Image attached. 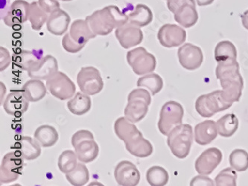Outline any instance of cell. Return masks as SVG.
I'll list each match as a JSON object with an SVG mask.
<instances>
[{"label":"cell","mask_w":248,"mask_h":186,"mask_svg":"<svg viewBox=\"0 0 248 186\" xmlns=\"http://www.w3.org/2000/svg\"><path fill=\"white\" fill-rule=\"evenodd\" d=\"M48 15L39 5L38 2H33L29 6V20L34 30L40 31L45 23H47Z\"/></svg>","instance_id":"cell-34"},{"label":"cell","mask_w":248,"mask_h":186,"mask_svg":"<svg viewBox=\"0 0 248 186\" xmlns=\"http://www.w3.org/2000/svg\"><path fill=\"white\" fill-rule=\"evenodd\" d=\"M34 139L37 140L41 146L49 148L56 144L58 140V133L52 126L42 125L36 130Z\"/></svg>","instance_id":"cell-31"},{"label":"cell","mask_w":248,"mask_h":186,"mask_svg":"<svg viewBox=\"0 0 248 186\" xmlns=\"http://www.w3.org/2000/svg\"><path fill=\"white\" fill-rule=\"evenodd\" d=\"M169 148L176 157L185 159L190 153L193 142V129L188 124H181L167 136Z\"/></svg>","instance_id":"cell-3"},{"label":"cell","mask_w":248,"mask_h":186,"mask_svg":"<svg viewBox=\"0 0 248 186\" xmlns=\"http://www.w3.org/2000/svg\"><path fill=\"white\" fill-rule=\"evenodd\" d=\"M229 162L236 171H245L248 169V153L243 149L234 150L230 154Z\"/></svg>","instance_id":"cell-39"},{"label":"cell","mask_w":248,"mask_h":186,"mask_svg":"<svg viewBox=\"0 0 248 186\" xmlns=\"http://www.w3.org/2000/svg\"><path fill=\"white\" fill-rule=\"evenodd\" d=\"M237 173L232 168H227L221 170L215 178V185L217 186H236Z\"/></svg>","instance_id":"cell-40"},{"label":"cell","mask_w":248,"mask_h":186,"mask_svg":"<svg viewBox=\"0 0 248 186\" xmlns=\"http://www.w3.org/2000/svg\"><path fill=\"white\" fill-rule=\"evenodd\" d=\"M232 105V103L225 101L222 91L218 90L198 97L195 102V109L202 117L210 118L217 112L226 110Z\"/></svg>","instance_id":"cell-5"},{"label":"cell","mask_w":248,"mask_h":186,"mask_svg":"<svg viewBox=\"0 0 248 186\" xmlns=\"http://www.w3.org/2000/svg\"><path fill=\"white\" fill-rule=\"evenodd\" d=\"M70 20L69 15L63 10L58 8L48 16L47 29L54 35H63L68 30Z\"/></svg>","instance_id":"cell-19"},{"label":"cell","mask_w":248,"mask_h":186,"mask_svg":"<svg viewBox=\"0 0 248 186\" xmlns=\"http://www.w3.org/2000/svg\"><path fill=\"white\" fill-rule=\"evenodd\" d=\"M77 83L81 92L88 95H96L104 87L100 72L93 66L81 68L78 74Z\"/></svg>","instance_id":"cell-10"},{"label":"cell","mask_w":248,"mask_h":186,"mask_svg":"<svg viewBox=\"0 0 248 186\" xmlns=\"http://www.w3.org/2000/svg\"><path fill=\"white\" fill-rule=\"evenodd\" d=\"M114 131L124 144L142 134L134 125V123L128 120L125 116L116 119L114 123Z\"/></svg>","instance_id":"cell-23"},{"label":"cell","mask_w":248,"mask_h":186,"mask_svg":"<svg viewBox=\"0 0 248 186\" xmlns=\"http://www.w3.org/2000/svg\"><path fill=\"white\" fill-rule=\"evenodd\" d=\"M62 2H71L73 0H61Z\"/></svg>","instance_id":"cell-48"},{"label":"cell","mask_w":248,"mask_h":186,"mask_svg":"<svg viewBox=\"0 0 248 186\" xmlns=\"http://www.w3.org/2000/svg\"><path fill=\"white\" fill-rule=\"evenodd\" d=\"M223 159L221 150L211 148L203 151L195 161V170L199 174L210 175L220 165Z\"/></svg>","instance_id":"cell-15"},{"label":"cell","mask_w":248,"mask_h":186,"mask_svg":"<svg viewBox=\"0 0 248 186\" xmlns=\"http://www.w3.org/2000/svg\"><path fill=\"white\" fill-rule=\"evenodd\" d=\"M30 4L24 0H16L12 4L4 17V23L9 27L19 26L29 19Z\"/></svg>","instance_id":"cell-17"},{"label":"cell","mask_w":248,"mask_h":186,"mask_svg":"<svg viewBox=\"0 0 248 186\" xmlns=\"http://www.w3.org/2000/svg\"><path fill=\"white\" fill-rule=\"evenodd\" d=\"M217 133L223 137H231L239 128V119L233 113H228L216 122Z\"/></svg>","instance_id":"cell-29"},{"label":"cell","mask_w":248,"mask_h":186,"mask_svg":"<svg viewBox=\"0 0 248 186\" xmlns=\"http://www.w3.org/2000/svg\"><path fill=\"white\" fill-rule=\"evenodd\" d=\"M66 180L73 186H81L87 184L90 179L89 170L83 162L78 163L71 172L66 173Z\"/></svg>","instance_id":"cell-36"},{"label":"cell","mask_w":248,"mask_h":186,"mask_svg":"<svg viewBox=\"0 0 248 186\" xmlns=\"http://www.w3.org/2000/svg\"><path fill=\"white\" fill-rule=\"evenodd\" d=\"M137 84L138 87H146L151 92L152 95H155L163 89V80L159 75L151 72L140 78L137 80Z\"/></svg>","instance_id":"cell-35"},{"label":"cell","mask_w":248,"mask_h":186,"mask_svg":"<svg viewBox=\"0 0 248 186\" xmlns=\"http://www.w3.org/2000/svg\"><path fill=\"white\" fill-rule=\"evenodd\" d=\"M215 59L217 63L228 60H236V47L229 40L221 41L215 48Z\"/></svg>","instance_id":"cell-33"},{"label":"cell","mask_w":248,"mask_h":186,"mask_svg":"<svg viewBox=\"0 0 248 186\" xmlns=\"http://www.w3.org/2000/svg\"><path fill=\"white\" fill-rule=\"evenodd\" d=\"M22 91L29 102H37L45 97L47 89L41 80L32 78L25 83Z\"/></svg>","instance_id":"cell-26"},{"label":"cell","mask_w":248,"mask_h":186,"mask_svg":"<svg viewBox=\"0 0 248 186\" xmlns=\"http://www.w3.org/2000/svg\"><path fill=\"white\" fill-rule=\"evenodd\" d=\"M86 20L96 35L107 36L128 22V15L120 11L115 5H109L97 10L86 17Z\"/></svg>","instance_id":"cell-2"},{"label":"cell","mask_w":248,"mask_h":186,"mask_svg":"<svg viewBox=\"0 0 248 186\" xmlns=\"http://www.w3.org/2000/svg\"><path fill=\"white\" fill-rule=\"evenodd\" d=\"M72 145L78 159L83 163H90L98 157L99 147L89 130H81L75 133L72 137Z\"/></svg>","instance_id":"cell-4"},{"label":"cell","mask_w":248,"mask_h":186,"mask_svg":"<svg viewBox=\"0 0 248 186\" xmlns=\"http://www.w3.org/2000/svg\"><path fill=\"white\" fill-rule=\"evenodd\" d=\"M114 177L120 186H135L140 181L141 174L134 163L124 160L115 168Z\"/></svg>","instance_id":"cell-16"},{"label":"cell","mask_w":248,"mask_h":186,"mask_svg":"<svg viewBox=\"0 0 248 186\" xmlns=\"http://www.w3.org/2000/svg\"><path fill=\"white\" fill-rule=\"evenodd\" d=\"M78 157L75 151L66 150L62 153L58 158V169L62 173H66L71 172L78 164Z\"/></svg>","instance_id":"cell-38"},{"label":"cell","mask_w":248,"mask_h":186,"mask_svg":"<svg viewBox=\"0 0 248 186\" xmlns=\"http://www.w3.org/2000/svg\"><path fill=\"white\" fill-rule=\"evenodd\" d=\"M129 23H132L138 27H145L152 23L153 14L152 10L143 4L136 5L134 12L129 14Z\"/></svg>","instance_id":"cell-28"},{"label":"cell","mask_w":248,"mask_h":186,"mask_svg":"<svg viewBox=\"0 0 248 186\" xmlns=\"http://www.w3.org/2000/svg\"><path fill=\"white\" fill-rule=\"evenodd\" d=\"M180 64L187 70H195L203 63V54L202 48L190 43L180 47L177 51Z\"/></svg>","instance_id":"cell-11"},{"label":"cell","mask_w":248,"mask_h":186,"mask_svg":"<svg viewBox=\"0 0 248 186\" xmlns=\"http://www.w3.org/2000/svg\"><path fill=\"white\" fill-rule=\"evenodd\" d=\"M38 4L44 12L48 15L60 8V4L57 0H38Z\"/></svg>","instance_id":"cell-42"},{"label":"cell","mask_w":248,"mask_h":186,"mask_svg":"<svg viewBox=\"0 0 248 186\" xmlns=\"http://www.w3.org/2000/svg\"><path fill=\"white\" fill-rule=\"evenodd\" d=\"M62 45H63V48L67 52L73 54L77 53V52L81 51L83 48H84V46H85L78 44L77 42H76L72 38L69 33H68L63 37V40H62Z\"/></svg>","instance_id":"cell-41"},{"label":"cell","mask_w":248,"mask_h":186,"mask_svg":"<svg viewBox=\"0 0 248 186\" xmlns=\"http://www.w3.org/2000/svg\"><path fill=\"white\" fill-rule=\"evenodd\" d=\"M67 108L73 114L83 116L91 109V98L85 93L78 92L71 100L68 101Z\"/></svg>","instance_id":"cell-27"},{"label":"cell","mask_w":248,"mask_h":186,"mask_svg":"<svg viewBox=\"0 0 248 186\" xmlns=\"http://www.w3.org/2000/svg\"><path fill=\"white\" fill-rule=\"evenodd\" d=\"M12 62V58L10 55L9 51L4 48V47H0V70L4 71L9 66Z\"/></svg>","instance_id":"cell-43"},{"label":"cell","mask_w":248,"mask_h":186,"mask_svg":"<svg viewBox=\"0 0 248 186\" xmlns=\"http://www.w3.org/2000/svg\"><path fill=\"white\" fill-rule=\"evenodd\" d=\"M29 102L22 90H14L7 96L4 109L8 115L19 117L28 110Z\"/></svg>","instance_id":"cell-18"},{"label":"cell","mask_w":248,"mask_h":186,"mask_svg":"<svg viewBox=\"0 0 248 186\" xmlns=\"http://www.w3.org/2000/svg\"><path fill=\"white\" fill-rule=\"evenodd\" d=\"M47 89L58 99L64 101L74 96L76 87L64 72H58L46 80Z\"/></svg>","instance_id":"cell-9"},{"label":"cell","mask_w":248,"mask_h":186,"mask_svg":"<svg viewBox=\"0 0 248 186\" xmlns=\"http://www.w3.org/2000/svg\"><path fill=\"white\" fill-rule=\"evenodd\" d=\"M42 54V51H21L14 54V63L23 70L28 71L33 63L43 58Z\"/></svg>","instance_id":"cell-32"},{"label":"cell","mask_w":248,"mask_h":186,"mask_svg":"<svg viewBox=\"0 0 248 186\" xmlns=\"http://www.w3.org/2000/svg\"><path fill=\"white\" fill-rule=\"evenodd\" d=\"M170 179L169 173L161 166H152L148 169L146 173V180L152 186H163L167 184Z\"/></svg>","instance_id":"cell-37"},{"label":"cell","mask_w":248,"mask_h":186,"mask_svg":"<svg viewBox=\"0 0 248 186\" xmlns=\"http://www.w3.org/2000/svg\"><path fill=\"white\" fill-rule=\"evenodd\" d=\"M24 158L20 151H12L5 154L0 167V182L9 183L16 181L21 174L24 166Z\"/></svg>","instance_id":"cell-8"},{"label":"cell","mask_w":248,"mask_h":186,"mask_svg":"<svg viewBox=\"0 0 248 186\" xmlns=\"http://www.w3.org/2000/svg\"><path fill=\"white\" fill-rule=\"evenodd\" d=\"M69 34L78 44L85 45L91 39L95 38L96 34L93 31L87 20L77 19L72 23Z\"/></svg>","instance_id":"cell-22"},{"label":"cell","mask_w":248,"mask_h":186,"mask_svg":"<svg viewBox=\"0 0 248 186\" xmlns=\"http://www.w3.org/2000/svg\"><path fill=\"white\" fill-rule=\"evenodd\" d=\"M127 106L124 109V116L133 123H137L144 119L148 113L150 104L146 100L140 98L127 99Z\"/></svg>","instance_id":"cell-21"},{"label":"cell","mask_w":248,"mask_h":186,"mask_svg":"<svg viewBox=\"0 0 248 186\" xmlns=\"http://www.w3.org/2000/svg\"><path fill=\"white\" fill-rule=\"evenodd\" d=\"M174 15L175 21L184 28L192 27L198 20V12L193 4H184L176 11Z\"/></svg>","instance_id":"cell-25"},{"label":"cell","mask_w":248,"mask_h":186,"mask_svg":"<svg viewBox=\"0 0 248 186\" xmlns=\"http://www.w3.org/2000/svg\"><path fill=\"white\" fill-rule=\"evenodd\" d=\"M157 38L160 44L170 48L182 45L186 39V32L181 26L175 24L163 25L158 31Z\"/></svg>","instance_id":"cell-12"},{"label":"cell","mask_w":248,"mask_h":186,"mask_svg":"<svg viewBox=\"0 0 248 186\" xmlns=\"http://www.w3.org/2000/svg\"><path fill=\"white\" fill-rule=\"evenodd\" d=\"M184 108L177 101H170L164 104L160 111L158 128L164 136L182 124L184 117Z\"/></svg>","instance_id":"cell-6"},{"label":"cell","mask_w":248,"mask_h":186,"mask_svg":"<svg viewBox=\"0 0 248 186\" xmlns=\"http://www.w3.org/2000/svg\"><path fill=\"white\" fill-rule=\"evenodd\" d=\"M241 19H242V26L248 30V10H246L242 16H241Z\"/></svg>","instance_id":"cell-46"},{"label":"cell","mask_w":248,"mask_h":186,"mask_svg":"<svg viewBox=\"0 0 248 186\" xmlns=\"http://www.w3.org/2000/svg\"><path fill=\"white\" fill-rule=\"evenodd\" d=\"M115 35L121 46L125 49L140 44L143 40V33L140 28L129 22L116 29Z\"/></svg>","instance_id":"cell-14"},{"label":"cell","mask_w":248,"mask_h":186,"mask_svg":"<svg viewBox=\"0 0 248 186\" xmlns=\"http://www.w3.org/2000/svg\"><path fill=\"white\" fill-rule=\"evenodd\" d=\"M127 61L137 76L153 72L156 67V58L148 52L144 47H138L129 51L127 53Z\"/></svg>","instance_id":"cell-7"},{"label":"cell","mask_w":248,"mask_h":186,"mask_svg":"<svg viewBox=\"0 0 248 186\" xmlns=\"http://www.w3.org/2000/svg\"><path fill=\"white\" fill-rule=\"evenodd\" d=\"M217 134V125L215 121H203L195 126V140L197 144L202 146L210 144L216 140Z\"/></svg>","instance_id":"cell-20"},{"label":"cell","mask_w":248,"mask_h":186,"mask_svg":"<svg viewBox=\"0 0 248 186\" xmlns=\"http://www.w3.org/2000/svg\"><path fill=\"white\" fill-rule=\"evenodd\" d=\"M58 71V61L52 55H48L33 63L28 69L31 78L48 80Z\"/></svg>","instance_id":"cell-13"},{"label":"cell","mask_w":248,"mask_h":186,"mask_svg":"<svg viewBox=\"0 0 248 186\" xmlns=\"http://www.w3.org/2000/svg\"><path fill=\"white\" fill-rule=\"evenodd\" d=\"M186 3H191L196 5L195 0H167L168 9L173 14L175 13L180 7Z\"/></svg>","instance_id":"cell-44"},{"label":"cell","mask_w":248,"mask_h":186,"mask_svg":"<svg viewBox=\"0 0 248 186\" xmlns=\"http://www.w3.org/2000/svg\"><path fill=\"white\" fill-rule=\"evenodd\" d=\"M212 179L206 177V175H199L194 177L190 183V186H214Z\"/></svg>","instance_id":"cell-45"},{"label":"cell","mask_w":248,"mask_h":186,"mask_svg":"<svg viewBox=\"0 0 248 186\" xmlns=\"http://www.w3.org/2000/svg\"><path fill=\"white\" fill-rule=\"evenodd\" d=\"M20 152L26 160H34L41 156V144L36 139L23 137L19 141Z\"/></svg>","instance_id":"cell-30"},{"label":"cell","mask_w":248,"mask_h":186,"mask_svg":"<svg viewBox=\"0 0 248 186\" xmlns=\"http://www.w3.org/2000/svg\"><path fill=\"white\" fill-rule=\"evenodd\" d=\"M195 2L198 6L203 7L211 5L214 2V0H195Z\"/></svg>","instance_id":"cell-47"},{"label":"cell","mask_w":248,"mask_h":186,"mask_svg":"<svg viewBox=\"0 0 248 186\" xmlns=\"http://www.w3.org/2000/svg\"><path fill=\"white\" fill-rule=\"evenodd\" d=\"M126 149L133 156L138 158H146L153 153V146L150 141L140 135L125 143Z\"/></svg>","instance_id":"cell-24"},{"label":"cell","mask_w":248,"mask_h":186,"mask_svg":"<svg viewBox=\"0 0 248 186\" xmlns=\"http://www.w3.org/2000/svg\"><path fill=\"white\" fill-rule=\"evenodd\" d=\"M237 60H228L217 63L216 69V78L220 80L222 95L226 101L238 102L242 95L243 78L239 71Z\"/></svg>","instance_id":"cell-1"}]
</instances>
